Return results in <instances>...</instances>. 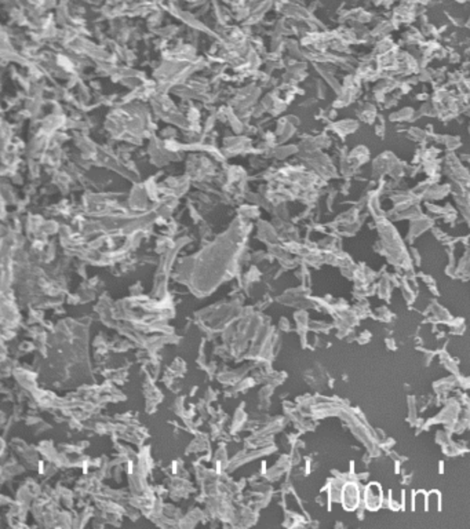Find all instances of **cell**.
<instances>
[{
    "instance_id": "1",
    "label": "cell",
    "mask_w": 470,
    "mask_h": 529,
    "mask_svg": "<svg viewBox=\"0 0 470 529\" xmlns=\"http://www.w3.org/2000/svg\"><path fill=\"white\" fill-rule=\"evenodd\" d=\"M365 502L370 509H378L382 503V490L377 484H371L365 490Z\"/></svg>"
},
{
    "instance_id": "2",
    "label": "cell",
    "mask_w": 470,
    "mask_h": 529,
    "mask_svg": "<svg viewBox=\"0 0 470 529\" xmlns=\"http://www.w3.org/2000/svg\"><path fill=\"white\" fill-rule=\"evenodd\" d=\"M343 502H345V506L346 509H355L357 502H359V498H357V489L355 487L349 485L346 487V489L343 492Z\"/></svg>"
}]
</instances>
